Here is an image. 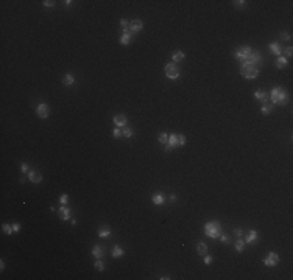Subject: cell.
I'll return each instance as SVG.
<instances>
[{
  "label": "cell",
  "instance_id": "5b68a950",
  "mask_svg": "<svg viewBox=\"0 0 293 280\" xmlns=\"http://www.w3.org/2000/svg\"><path fill=\"white\" fill-rule=\"evenodd\" d=\"M164 72H165V75H167L168 80H178V77H179V70H178V67H176L175 64H171V62H168L167 66H165Z\"/></svg>",
  "mask_w": 293,
  "mask_h": 280
},
{
  "label": "cell",
  "instance_id": "8d00e7d4",
  "mask_svg": "<svg viewBox=\"0 0 293 280\" xmlns=\"http://www.w3.org/2000/svg\"><path fill=\"white\" fill-rule=\"evenodd\" d=\"M234 5L239 6V8H243V6H247V2L245 0H239V2H234Z\"/></svg>",
  "mask_w": 293,
  "mask_h": 280
},
{
  "label": "cell",
  "instance_id": "603a6c76",
  "mask_svg": "<svg viewBox=\"0 0 293 280\" xmlns=\"http://www.w3.org/2000/svg\"><path fill=\"white\" fill-rule=\"evenodd\" d=\"M197 252L200 254V255H206L208 254V246H206V243H198L197 244Z\"/></svg>",
  "mask_w": 293,
  "mask_h": 280
},
{
  "label": "cell",
  "instance_id": "7c38bea8",
  "mask_svg": "<svg viewBox=\"0 0 293 280\" xmlns=\"http://www.w3.org/2000/svg\"><path fill=\"white\" fill-rule=\"evenodd\" d=\"M27 174H28V179H30L31 182H35V184H39V182H41V181H42V174H41V173H39V171H35V170H30V171H28Z\"/></svg>",
  "mask_w": 293,
  "mask_h": 280
},
{
  "label": "cell",
  "instance_id": "4316f807",
  "mask_svg": "<svg viewBox=\"0 0 293 280\" xmlns=\"http://www.w3.org/2000/svg\"><path fill=\"white\" fill-rule=\"evenodd\" d=\"M243 247H245V240H243V238H237V241H236V251H237V252H242Z\"/></svg>",
  "mask_w": 293,
  "mask_h": 280
},
{
  "label": "cell",
  "instance_id": "7402d4cb",
  "mask_svg": "<svg viewBox=\"0 0 293 280\" xmlns=\"http://www.w3.org/2000/svg\"><path fill=\"white\" fill-rule=\"evenodd\" d=\"M271 111H273V104L268 101V103H262V108H260V112L262 114H271Z\"/></svg>",
  "mask_w": 293,
  "mask_h": 280
},
{
  "label": "cell",
  "instance_id": "1f68e13d",
  "mask_svg": "<svg viewBox=\"0 0 293 280\" xmlns=\"http://www.w3.org/2000/svg\"><path fill=\"white\" fill-rule=\"evenodd\" d=\"M59 202H61L62 205H66V204L69 202V195H66V193L61 195V196H59Z\"/></svg>",
  "mask_w": 293,
  "mask_h": 280
},
{
  "label": "cell",
  "instance_id": "5bb4252c",
  "mask_svg": "<svg viewBox=\"0 0 293 280\" xmlns=\"http://www.w3.org/2000/svg\"><path fill=\"white\" fill-rule=\"evenodd\" d=\"M259 238V234H257V230H254V229H251L250 232H248V237H245L243 240H245V244H252V243H256V240Z\"/></svg>",
  "mask_w": 293,
  "mask_h": 280
},
{
  "label": "cell",
  "instance_id": "e575fe53",
  "mask_svg": "<svg viewBox=\"0 0 293 280\" xmlns=\"http://www.w3.org/2000/svg\"><path fill=\"white\" fill-rule=\"evenodd\" d=\"M120 27H122V30H125V28H129V22H128L126 19H120Z\"/></svg>",
  "mask_w": 293,
  "mask_h": 280
},
{
  "label": "cell",
  "instance_id": "ac0fdd59",
  "mask_svg": "<svg viewBox=\"0 0 293 280\" xmlns=\"http://www.w3.org/2000/svg\"><path fill=\"white\" fill-rule=\"evenodd\" d=\"M151 201H153V204H155V205H162V204H164V201H165V198H164V195H162V193H155V195L151 196Z\"/></svg>",
  "mask_w": 293,
  "mask_h": 280
},
{
  "label": "cell",
  "instance_id": "f6af8a7d",
  "mask_svg": "<svg viewBox=\"0 0 293 280\" xmlns=\"http://www.w3.org/2000/svg\"><path fill=\"white\" fill-rule=\"evenodd\" d=\"M70 3H72L70 0H66V2H64V5H66V6H70Z\"/></svg>",
  "mask_w": 293,
  "mask_h": 280
},
{
  "label": "cell",
  "instance_id": "e0dca14e",
  "mask_svg": "<svg viewBox=\"0 0 293 280\" xmlns=\"http://www.w3.org/2000/svg\"><path fill=\"white\" fill-rule=\"evenodd\" d=\"M254 98L259 100V101H262V103H268V101H270V100H268V95H267L265 92H262V90H256V92H254Z\"/></svg>",
  "mask_w": 293,
  "mask_h": 280
},
{
  "label": "cell",
  "instance_id": "836d02e7",
  "mask_svg": "<svg viewBox=\"0 0 293 280\" xmlns=\"http://www.w3.org/2000/svg\"><path fill=\"white\" fill-rule=\"evenodd\" d=\"M112 135H114L116 139H119V137L122 135V128H114V131H112Z\"/></svg>",
  "mask_w": 293,
  "mask_h": 280
},
{
  "label": "cell",
  "instance_id": "cb8c5ba5",
  "mask_svg": "<svg viewBox=\"0 0 293 280\" xmlns=\"http://www.w3.org/2000/svg\"><path fill=\"white\" fill-rule=\"evenodd\" d=\"M62 82H64L66 86H72V84L75 82V77H73L72 73H66L64 78H62Z\"/></svg>",
  "mask_w": 293,
  "mask_h": 280
},
{
  "label": "cell",
  "instance_id": "f546056e",
  "mask_svg": "<svg viewBox=\"0 0 293 280\" xmlns=\"http://www.w3.org/2000/svg\"><path fill=\"white\" fill-rule=\"evenodd\" d=\"M122 134H123L125 137H128V139H129V137H133V134H134V132H133V129H131V128H126V126H125V128H122Z\"/></svg>",
  "mask_w": 293,
  "mask_h": 280
},
{
  "label": "cell",
  "instance_id": "30bf717a",
  "mask_svg": "<svg viewBox=\"0 0 293 280\" xmlns=\"http://www.w3.org/2000/svg\"><path fill=\"white\" fill-rule=\"evenodd\" d=\"M70 209L67 207V205H61L59 207V210H58V215H59V218L62 219V221H69V219H72L70 218Z\"/></svg>",
  "mask_w": 293,
  "mask_h": 280
},
{
  "label": "cell",
  "instance_id": "ab89813d",
  "mask_svg": "<svg viewBox=\"0 0 293 280\" xmlns=\"http://www.w3.org/2000/svg\"><path fill=\"white\" fill-rule=\"evenodd\" d=\"M218 238H220V240L223 241V243H226V244H229V238H228V237H226L225 234H221V235H220Z\"/></svg>",
  "mask_w": 293,
  "mask_h": 280
},
{
  "label": "cell",
  "instance_id": "3957f363",
  "mask_svg": "<svg viewBox=\"0 0 293 280\" xmlns=\"http://www.w3.org/2000/svg\"><path fill=\"white\" fill-rule=\"evenodd\" d=\"M204 234H206V237L217 240L221 235V224L218 221H209V223H206L204 224Z\"/></svg>",
  "mask_w": 293,
  "mask_h": 280
},
{
  "label": "cell",
  "instance_id": "d590c367",
  "mask_svg": "<svg viewBox=\"0 0 293 280\" xmlns=\"http://www.w3.org/2000/svg\"><path fill=\"white\" fill-rule=\"evenodd\" d=\"M284 53H285V58H292V55H293V48H292V47H287Z\"/></svg>",
  "mask_w": 293,
  "mask_h": 280
},
{
  "label": "cell",
  "instance_id": "277c9868",
  "mask_svg": "<svg viewBox=\"0 0 293 280\" xmlns=\"http://www.w3.org/2000/svg\"><path fill=\"white\" fill-rule=\"evenodd\" d=\"M252 53V48L250 47V45H243V47H240V48H237L232 55H234V58H237V59H240V61H245V59H248L250 58V55Z\"/></svg>",
  "mask_w": 293,
  "mask_h": 280
},
{
  "label": "cell",
  "instance_id": "d4e9b609",
  "mask_svg": "<svg viewBox=\"0 0 293 280\" xmlns=\"http://www.w3.org/2000/svg\"><path fill=\"white\" fill-rule=\"evenodd\" d=\"M2 230H3V234H6V235H11L14 230H13V224H8V223H3L2 224Z\"/></svg>",
  "mask_w": 293,
  "mask_h": 280
},
{
  "label": "cell",
  "instance_id": "6da1fadb",
  "mask_svg": "<svg viewBox=\"0 0 293 280\" xmlns=\"http://www.w3.org/2000/svg\"><path fill=\"white\" fill-rule=\"evenodd\" d=\"M268 100L271 101V104H278V106H284L287 104L289 100V93L282 86H274L268 95Z\"/></svg>",
  "mask_w": 293,
  "mask_h": 280
},
{
  "label": "cell",
  "instance_id": "4dcf8cb0",
  "mask_svg": "<svg viewBox=\"0 0 293 280\" xmlns=\"http://www.w3.org/2000/svg\"><path fill=\"white\" fill-rule=\"evenodd\" d=\"M178 142H179V146H184L186 145V135H182V134H178Z\"/></svg>",
  "mask_w": 293,
  "mask_h": 280
},
{
  "label": "cell",
  "instance_id": "4fadbf2b",
  "mask_svg": "<svg viewBox=\"0 0 293 280\" xmlns=\"http://www.w3.org/2000/svg\"><path fill=\"white\" fill-rule=\"evenodd\" d=\"M126 117L123 115V114H117V115H114V124L117 126V128H125L126 126Z\"/></svg>",
  "mask_w": 293,
  "mask_h": 280
},
{
  "label": "cell",
  "instance_id": "7bdbcfd3",
  "mask_svg": "<svg viewBox=\"0 0 293 280\" xmlns=\"http://www.w3.org/2000/svg\"><path fill=\"white\" fill-rule=\"evenodd\" d=\"M281 39L290 40V34H289V33H281Z\"/></svg>",
  "mask_w": 293,
  "mask_h": 280
},
{
  "label": "cell",
  "instance_id": "60d3db41",
  "mask_svg": "<svg viewBox=\"0 0 293 280\" xmlns=\"http://www.w3.org/2000/svg\"><path fill=\"white\" fill-rule=\"evenodd\" d=\"M204 263H206V265H210V263H212V257L208 255V254L204 255Z\"/></svg>",
  "mask_w": 293,
  "mask_h": 280
},
{
  "label": "cell",
  "instance_id": "2e32d148",
  "mask_svg": "<svg viewBox=\"0 0 293 280\" xmlns=\"http://www.w3.org/2000/svg\"><path fill=\"white\" fill-rule=\"evenodd\" d=\"M287 64H289V59H287L285 56H278V59H276V67H278L279 70L285 69Z\"/></svg>",
  "mask_w": 293,
  "mask_h": 280
},
{
  "label": "cell",
  "instance_id": "484cf974",
  "mask_svg": "<svg viewBox=\"0 0 293 280\" xmlns=\"http://www.w3.org/2000/svg\"><path fill=\"white\" fill-rule=\"evenodd\" d=\"M109 235H111V229H109V227H103V229L98 230V237H100V238H106V237H109Z\"/></svg>",
  "mask_w": 293,
  "mask_h": 280
},
{
  "label": "cell",
  "instance_id": "d6986e66",
  "mask_svg": "<svg viewBox=\"0 0 293 280\" xmlns=\"http://www.w3.org/2000/svg\"><path fill=\"white\" fill-rule=\"evenodd\" d=\"M184 58H186V53L181 51V50H178V51H175V53L171 55L173 62H181V61H184Z\"/></svg>",
  "mask_w": 293,
  "mask_h": 280
},
{
  "label": "cell",
  "instance_id": "b9f144b4",
  "mask_svg": "<svg viewBox=\"0 0 293 280\" xmlns=\"http://www.w3.org/2000/svg\"><path fill=\"white\" fill-rule=\"evenodd\" d=\"M13 230H14V232H19V230H20V224H19V223H14V224H13Z\"/></svg>",
  "mask_w": 293,
  "mask_h": 280
},
{
  "label": "cell",
  "instance_id": "7a4b0ae2",
  "mask_svg": "<svg viewBox=\"0 0 293 280\" xmlns=\"http://www.w3.org/2000/svg\"><path fill=\"white\" fill-rule=\"evenodd\" d=\"M259 72L260 69L254 64H250L248 61H242V66H240V75L247 80H256L259 77Z\"/></svg>",
  "mask_w": 293,
  "mask_h": 280
},
{
  "label": "cell",
  "instance_id": "8fae6325",
  "mask_svg": "<svg viewBox=\"0 0 293 280\" xmlns=\"http://www.w3.org/2000/svg\"><path fill=\"white\" fill-rule=\"evenodd\" d=\"M142 27H144V24H142V20L140 19H134V20H131L129 22V30L136 34V33H139L140 30H142Z\"/></svg>",
  "mask_w": 293,
  "mask_h": 280
},
{
  "label": "cell",
  "instance_id": "44dd1931",
  "mask_svg": "<svg viewBox=\"0 0 293 280\" xmlns=\"http://www.w3.org/2000/svg\"><path fill=\"white\" fill-rule=\"evenodd\" d=\"M112 257L114 258H119V257H123V254H125V251H123V247H120L119 244H116L114 247H112Z\"/></svg>",
  "mask_w": 293,
  "mask_h": 280
},
{
  "label": "cell",
  "instance_id": "52a82bcc",
  "mask_svg": "<svg viewBox=\"0 0 293 280\" xmlns=\"http://www.w3.org/2000/svg\"><path fill=\"white\" fill-rule=\"evenodd\" d=\"M36 114H38L39 119H47L48 114H50V109H48V106H47L45 103H39V104L36 106Z\"/></svg>",
  "mask_w": 293,
  "mask_h": 280
},
{
  "label": "cell",
  "instance_id": "ba28073f",
  "mask_svg": "<svg viewBox=\"0 0 293 280\" xmlns=\"http://www.w3.org/2000/svg\"><path fill=\"white\" fill-rule=\"evenodd\" d=\"M179 146V142H178V134H170L167 140V145H165V151H171L173 148Z\"/></svg>",
  "mask_w": 293,
  "mask_h": 280
},
{
  "label": "cell",
  "instance_id": "83f0119b",
  "mask_svg": "<svg viewBox=\"0 0 293 280\" xmlns=\"http://www.w3.org/2000/svg\"><path fill=\"white\" fill-rule=\"evenodd\" d=\"M94 268H95L97 271H105V263H103L100 258H97L95 263H94Z\"/></svg>",
  "mask_w": 293,
  "mask_h": 280
},
{
  "label": "cell",
  "instance_id": "f1b7e54d",
  "mask_svg": "<svg viewBox=\"0 0 293 280\" xmlns=\"http://www.w3.org/2000/svg\"><path fill=\"white\" fill-rule=\"evenodd\" d=\"M158 140H159V143H162V145H167L168 134H165V132H161V134L158 135Z\"/></svg>",
  "mask_w": 293,
  "mask_h": 280
},
{
  "label": "cell",
  "instance_id": "d6a6232c",
  "mask_svg": "<svg viewBox=\"0 0 293 280\" xmlns=\"http://www.w3.org/2000/svg\"><path fill=\"white\" fill-rule=\"evenodd\" d=\"M42 5H44L45 8H53V6H55V2H53V0H44Z\"/></svg>",
  "mask_w": 293,
  "mask_h": 280
},
{
  "label": "cell",
  "instance_id": "9c48e42d",
  "mask_svg": "<svg viewBox=\"0 0 293 280\" xmlns=\"http://www.w3.org/2000/svg\"><path fill=\"white\" fill-rule=\"evenodd\" d=\"M133 31L129 30V28H125V30H122V36H120V39H119V42L122 44V45H128L129 42H131V39H133Z\"/></svg>",
  "mask_w": 293,
  "mask_h": 280
},
{
  "label": "cell",
  "instance_id": "f35d334b",
  "mask_svg": "<svg viewBox=\"0 0 293 280\" xmlns=\"http://www.w3.org/2000/svg\"><path fill=\"white\" fill-rule=\"evenodd\" d=\"M234 234H236V237H237V238H242V235H243V230H242V229L239 227V229H236V230H234Z\"/></svg>",
  "mask_w": 293,
  "mask_h": 280
},
{
  "label": "cell",
  "instance_id": "74e56055",
  "mask_svg": "<svg viewBox=\"0 0 293 280\" xmlns=\"http://www.w3.org/2000/svg\"><path fill=\"white\" fill-rule=\"evenodd\" d=\"M20 171L22 173H28L30 170H28V165L27 163H20Z\"/></svg>",
  "mask_w": 293,
  "mask_h": 280
},
{
  "label": "cell",
  "instance_id": "9a60e30c",
  "mask_svg": "<svg viewBox=\"0 0 293 280\" xmlns=\"http://www.w3.org/2000/svg\"><path fill=\"white\" fill-rule=\"evenodd\" d=\"M268 48H270V51H271L273 55H276V56H282V48H281L279 42H273V44H270Z\"/></svg>",
  "mask_w": 293,
  "mask_h": 280
},
{
  "label": "cell",
  "instance_id": "ffe728a7",
  "mask_svg": "<svg viewBox=\"0 0 293 280\" xmlns=\"http://www.w3.org/2000/svg\"><path fill=\"white\" fill-rule=\"evenodd\" d=\"M92 255H94L95 258H101V257L105 255L103 247H101V246H98V244H95V246L92 247Z\"/></svg>",
  "mask_w": 293,
  "mask_h": 280
},
{
  "label": "cell",
  "instance_id": "ee69618b",
  "mask_svg": "<svg viewBox=\"0 0 293 280\" xmlns=\"http://www.w3.org/2000/svg\"><path fill=\"white\" fill-rule=\"evenodd\" d=\"M3 268H5V262H3V260H2V262H0V269H2V271H3Z\"/></svg>",
  "mask_w": 293,
  "mask_h": 280
},
{
  "label": "cell",
  "instance_id": "8992f818",
  "mask_svg": "<svg viewBox=\"0 0 293 280\" xmlns=\"http://www.w3.org/2000/svg\"><path fill=\"white\" fill-rule=\"evenodd\" d=\"M262 263H263L265 266H268V268H270V266L273 268V266H276V265L279 263V255H278L276 252H268V255L262 260Z\"/></svg>",
  "mask_w": 293,
  "mask_h": 280
}]
</instances>
